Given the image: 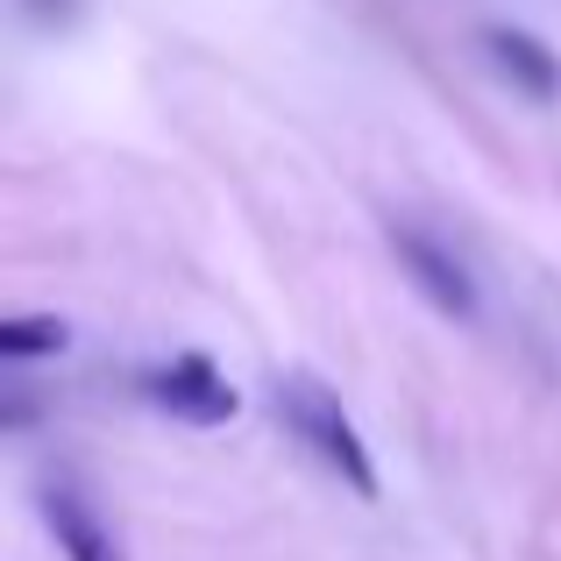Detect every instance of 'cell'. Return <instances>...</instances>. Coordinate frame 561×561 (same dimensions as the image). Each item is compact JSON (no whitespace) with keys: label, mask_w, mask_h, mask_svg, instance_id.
Wrapping results in <instances>:
<instances>
[{"label":"cell","mask_w":561,"mask_h":561,"mask_svg":"<svg viewBox=\"0 0 561 561\" xmlns=\"http://www.w3.org/2000/svg\"><path fill=\"white\" fill-rule=\"evenodd\" d=\"M391 249H398V263H405V277H412V285H420L448 320H469V313H477V285H469V271L434 242V234L391 228Z\"/></svg>","instance_id":"cell-3"},{"label":"cell","mask_w":561,"mask_h":561,"mask_svg":"<svg viewBox=\"0 0 561 561\" xmlns=\"http://www.w3.org/2000/svg\"><path fill=\"white\" fill-rule=\"evenodd\" d=\"M277 412L291 420V434L306 440V448L320 455V469H334V477L348 483L356 497H377V462H370V448H363V434H356V420L342 412V398L328 391L320 377H285L277 383Z\"/></svg>","instance_id":"cell-1"},{"label":"cell","mask_w":561,"mask_h":561,"mask_svg":"<svg viewBox=\"0 0 561 561\" xmlns=\"http://www.w3.org/2000/svg\"><path fill=\"white\" fill-rule=\"evenodd\" d=\"M150 398L185 426H228L234 412H242V391H234V383L214 370V356H199V348L171 356L164 370L150 377Z\"/></svg>","instance_id":"cell-2"},{"label":"cell","mask_w":561,"mask_h":561,"mask_svg":"<svg viewBox=\"0 0 561 561\" xmlns=\"http://www.w3.org/2000/svg\"><path fill=\"white\" fill-rule=\"evenodd\" d=\"M483 43H491L497 71H505L519 93H534V100H554V93H561V57H554L540 36H526V28H505V22H497Z\"/></svg>","instance_id":"cell-4"},{"label":"cell","mask_w":561,"mask_h":561,"mask_svg":"<svg viewBox=\"0 0 561 561\" xmlns=\"http://www.w3.org/2000/svg\"><path fill=\"white\" fill-rule=\"evenodd\" d=\"M71 342V328L57 313H22V320H0V356H57Z\"/></svg>","instance_id":"cell-6"},{"label":"cell","mask_w":561,"mask_h":561,"mask_svg":"<svg viewBox=\"0 0 561 561\" xmlns=\"http://www.w3.org/2000/svg\"><path fill=\"white\" fill-rule=\"evenodd\" d=\"M43 519H50V534H57V548H65V561H122V548H114V534L85 512V497L79 491H43Z\"/></svg>","instance_id":"cell-5"}]
</instances>
